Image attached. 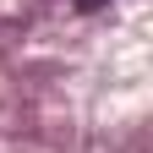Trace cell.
<instances>
[{
    "mask_svg": "<svg viewBox=\"0 0 153 153\" xmlns=\"http://www.w3.org/2000/svg\"><path fill=\"white\" fill-rule=\"evenodd\" d=\"M109 0H76V11H104Z\"/></svg>",
    "mask_w": 153,
    "mask_h": 153,
    "instance_id": "1",
    "label": "cell"
}]
</instances>
